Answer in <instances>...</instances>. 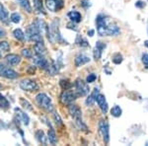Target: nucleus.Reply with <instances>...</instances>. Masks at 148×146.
I'll list each match as a JSON object with an SVG mask.
<instances>
[{"label":"nucleus","mask_w":148,"mask_h":146,"mask_svg":"<svg viewBox=\"0 0 148 146\" xmlns=\"http://www.w3.org/2000/svg\"><path fill=\"white\" fill-rule=\"evenodd\" d=\"M60 86L63 90H69L71 88V86H72V84H71L68 80H64V79H62V80H60Z\"/></svg>","instance_id":"nucleus-31"},{"label":"nucleus","mask_w":148,"mask_h":146,"mask_svg":"<svg viewBox=\"0 0 148 146\" xmlns=\"http://www.w3.org/2000/svg\"><path fill=\"white\" fill-rule=\"evenodd\" d=\"M34 24L38 27V29L40 30V34L42 35H47V33H49V26L47 25L46 22L42 20H40V19H38V20H36Z\"/></svg>","instance_id":"nucleus-15"},{"label":"nucleus","mask_w":148,"mask_h":146,"mask_svg":"<svg viewBox=\"0 0 148 146\" xmlns=\"http://www.w3.org/2000/svg\"><path fill=\"white\" fill-rule=\"evenodd\" d=\"M121 112H123V111H121L120 106H114V108H112V110H111V114L113 117H114V118H119V117H121Z\"/></svg>","instance_id":"nucleus-28"},{"label":"nucleus","mask_w":148,"mask_h":146,"mask_svg":"<svg viewBox=\"0 0 148 146\" xmlns=\"http://www.w3.org/2000/svg\"><path fill=\"white\" fill-rule=\"evenodd\" d=\"M34 49L36 54L38 56H44L46 53V47L44 45V42H38L34 45Z\"/></svg>","instance_id":"nucleus-18"},{"label":"nucleus","mask_w":148,"mask_h":146,"mask_svg":"<svg viewBox=\"0 0 148 146\" xmlns=\"http://www.w3.org/2000/svg\"><path fill=\"white\" fill-rule=\"evenodd\" d=\"M0 58H1V52H0Z\"/></svg>","instance_id":"nucleus-47"},{"label":"nucleus","mask_w":148,"mask_h":146,"mask_svg":"<svg viewBox=\"0 0 148 146\" xmlns=\"http://www.w3.org/2000/svg\"><path fill=\"white\" fill-rule=\"evenodd\" d=\"M113 61H114V63H116V64H120L121 63V61H123V56H121L120 53L114 54L113 57Z\"/></svg>","instance_id":"nucleus-36"},{"label":"nucleus","mask_w":148,"mask_h":146,"mask_svg":"<svg viewBox=\"0 0 148 146\" xmlns=\"http://www.w3.org/2000/svg\"><path fill=\"white\" fill-rule=\"evenodd\" d=\"M35 5H36V9L38 10L39 13H45L44 12V9H42V2L40 0H35Z\"/></svg>","instance_id":"nucleus-34"},{"label":"nucleus","mask_w":148,"mask_h":146,"mask_svg":"<svg viewBox=\"0 0 148 146\" xmlns=\"http://www.w3.org/2000/svg\"><path fill=\"white\" fill-rule=\"evenodd\" d=\"M11 21L13 23H15V24H18V23H20V21H21V16L19 15L18 13H13L11 15Z\"/></svg>","instance_id":"nucleus-33"},{"label":"nucleus","mask_w":148,"mask_h":146,"mask_svg":"<svg viewBox=\"0 0 148 146\" xmlns=\"http://www.w3.org/2000/svg\"><path fill=\"white\" fill-rule=\"evenodd\" d=\"M89 61H90V58L87 56H85V54H78L75 58V65L77 66V67H79V66H82V65H84V64L88 63Z\"/></svg>","instance_id":"nucleus-17"},{"label":"nucleus","mask_w":148,"mask_h":146,"mask_svg":"<svg viewBox=\"0 0 148 146\" xmlns=\"http://www.w3.org/2000/svg\"><path fill=\"white\" fill-rule=\"evenodd\" d=\"M13 35L18 40H25V34H24L23 31L21 30V29H16V30H14Z\"/></svg>","instance_id":"nucleus-27"},{"label":"nucleus","mask_w":148,"mask_h":146,"mask_svg":"<svg viewBox=\"0 0 148 146\" xmlns=\"http://www.w3.org/2000/svg\"><path fill=\"white\" fill-rule=\"evenodd\" d=\"M36 101H37L38 105L42 108L44 110H46L47 112H52L53 111V106H52V103L51 98L45 93H40L39 95H37L36 97Z\"/></svg>","instance_id":"nucleus-2"},{"label":"nucleus","mask_w":148,"mask_h":146,"mask_svg":"<svg viewBox=\"0 0 148 146\" xmlns=\"http://www.w3.org/2000/svg\"><path fill=\"white\" fill-rule=\"evenodd\" d=\"M47 37L49 40L52 42H56L61 40V36L59 33V28H58V24L56 21H54L53 23L51 25V27H49V33H47Z\"/></svg>","instance_id":"nucleus-5"},{"label":"nucleus","mask_w":148,"mask_h":146,"mask_svg":"<svg viewBox=\"0 0 148 146\" xmlns=\"http://www.w3.org/2000/svg\"><path fill=\"white\" fill-rule=\"evenodd\" d=\"M68 17H69V19H70L71 21H72V22H75V23L81 22V19H82V17H81V14L79 13V12H77V11L69 12Z\"/></svg>","instance_id":"nucleus-22"},{"label":"nucleus","mask_w":148,"mask_h":146,"mask_svg":"<svg viewBox=\"0 0 148 146\" xmlns=\"http://www.w3.org/2000/svg\"><path fill=\"white\" fill-rule=\"evenodd\" d=\"M19 5H20L24 10H26L28 13H32V6H31L29 0H17Z\"/></svg>","instance_id":"nucleus-24"},{"label":"nucleus","mask_w":148,"mask_h":146,"mask_svg":"<svg viewBox=\"0 0 148 146\" xmlns=\"http://www.w3.org/2000/svg\"><path fill=\"white\" fill-rule=\"evenodd\" d=\"M49 142L52 143V144H56L57 142V137H56V131L54 129L52 128V126L51 125V123H49Z\"/></svg>","instance_id":"nucleus-23"},{"label":"nucleus","mask_w":148,"mask_h":146,"mask_svg":"<svg viewBox=\"0 0 148 146\" xmlns=\"http://www.w3.org/2000/svg\"><path fill=\"white\" fill-rule=\"evenodd\" d=\"M76 44L78 45H80L81 47H89V42H87V40H85L84 38L78 36L77 39H76Z\"/></svg>","instance_id":"nucleus-29"},{"label":"nucleus","mask_w":148,"mask_h":146,"mask_svg":"<svg viewBox=\"0 0 148 146\" xmlns=\"http://www.w3.org/2000/svg\"><path fill=\"white\" fill-rule=\"evenodd\" d=\"M4 36H5V32H4V30H2V29L0 28V38L4 37Z\"/></svg>","instance_id":"nucleus-43"},{"label":"nucleus","mask_w":148,"mask_h":146,"mask_svg":"<svg viewBox=\"0 0 148 146\" xmlns=\"http://www.w3.org/2000/svg\"><path fill=\"white\" fill-rule=\"evenodd\" d=\"M144 2H142V1H138L136 2V4H135V6L138 7V8H142V7H144Z\"/></svg>","instance_id":"nucleus-42"},{"label":"nucleus","mask_w":148,"mask_h":146,"mask_svg":"<svg viewBox=\"0 0 148 146\" xmlns=\"http://www.w3.org/2000/svg\"><path fill=\"white\" fill-rule=\"evenodd\" d=\"M0 21L4 23H7L8 21V12L1 3H0Z\"/></svg>","instance_id":"nucleus-25"},{"label":"nucleus","mask_w":148,"mask_h":146,"mask_svg":"<svg viewBox=\"0 0 148 146\" xmlns=\"http://www.w3.org/2000/svg\"><path fill=\"white\" fill-rule=\"evenodd\" d=\"M81 5L83 7H85V8H87V7L90 6V1L89 0H82V1H81Z\"/></svg>","instance_id":"nucleus-41"},{"label":"nucleus","mask_w":148,"mask_h":146,"mask_svg":"<svg viewBox=\"0 0 148 146\" xmlns=\"http://www.w3.org/2000/svg\"><path fill=\"white\" fill-rule=\"evenodd\" d=\"M9 49H10V45L5 40H2V42H0V51H8Z\"/></svg>","instance_id":"nucleus-32"},{"label":"nucleus","mask_w":148,"mask_h":146,"mask_svg":"<svg viewBox=\"0 0 148 146\" xmlns=\"http://www.w3.org/2000/svg\"><path fill=\"white\" fill-rule=\"evenodd\" d=\"M99 93H100L99 92V89L95 88L92 94L87 98V100H86V102H85L86 105H87V106H92V105L94 104L95 102H96V97H97V95L99 94Z\"/></svg>","instance_id":"nucleus-20"},{"label":"nucleus","mask_w":148,"mask_h":146,"mask_svg":"<svg viewBox=\"0 0 148 146\" xmlns=\"http://www.w3.org/2000/svg\"><path fill=\"white\" fill-rule=\"evenodd\" d=\"M94 30H90L89 32H88V36H90V37H93L94 36Z\"/></svg>","instance_id":"nucleus-44"},{"label":"nucleus","mask_w":148,"mask_h":146,"mask_svg":"<svg viewBox=\"0 0 148 146\" xmlns=\"http://www.w3.org/2000/svg\"><path fill=\"white\" fill-rule=\"evenodd\" d=\"M36 137H37L38 141H39L40 143H42V144L46 145L47 143V137H46V135H45V133L42 130H38L37 132H36Z\"/></svg>","instance_id":"nucleus-26"},{"label":"nucleus","mask_w":148,"mask_h":146,"mask_svg":"<svg viewBox=\"0 0 148 146\" xmlns=\"http://www.w3.org/2000/svg\"><path fill=\"white\" fill-rule=\"evenodd\" d=\"M26 36H27L28 40H32V42H42V35L40 34V30L38 29V27L34 23L28 27L27 32H26Z\"/></svg>","instance_id":"nucleus-3"},{"label":"nucleus","mask_w":148,"mask_h":146,"mask_svg":"<svg viewBox=\"0 0 148 146\" xmlns=\"http://www.w3.org/2000/svg\"><path fill=\"white\" fill-rule=\"evenodd\" d=\"M1 88H2V85H1V84H0V89H1Z\"/></svg>","instance_id":"nucleus-46"},{"label":"nucleus","mask_w":148,"mask_h":146,"mask_svg":"<svg viewBox=\"0 0 148 146\" xmlns=\"http://www.w3.org/2000/svg\"><path fill=\"white\" fill-rule=\"evenodd\" d=\"M97 32L100 36H107V29H108V19L105 15L100 14L96 18Z\"/></svg>","instance_id":"nucleus-4"},{"label":"nucleus","mask_w":148,"mask_h":146,"mask_svg":"<svg viewBox=\"0 0 148 146\" xmlns=\"http://www.w3.org/2000/svg\"><path fill=\"white\" fill-rule=\"evenodd\" d=\"M121 33V30L116 25H109L107 29V36H116Z\"/></svg>","instance_id":"nucleus-21"},{"label":"nucleus","mask_w":148,"mask_h":146,"mask_svg":"<svg viewBox=\"0 0 148 146\" xmlns=\"http://www.w3.org/2000/svg\"><path fill=\"white\" fill-rule=\"evenodd\" d=\"M96 102H97V104L99 105V107H100V109L102 110V112H104V114H106V112H108V103L106 101L105 96L99 93L96 97Z\"/></svg>","instance_id":"nucleus-12"},{"label":"nucleus","mask_w":148,"mask_h":146,"mask_svg":"<svg viewBox=\"0 0 148 146\" xmlns=\"http://www.w3.org/2000/svg\"><path fill=\"white\" fill-rule=\"evenodd\" d=\"M34 62L35 64L37 66H39L40 68H42V69H46L47 68V66H49V61L47 60L45 57H42V56H38L34 58Z\"/></svg>","instance_id":"nucleus-13"},{"label":"nucleus","mask_w":148,"mask_h":146,"mask_svg":"<svg viewBox=\"0 0 148 146\" xmlns=\"http://www.w3.org/2000/svg\"><path fill=\"white\" fill-rule=\"evenodd\" d=\"M54 119H56V123L57 125H62V121H61L60 117L57 112H54Z\"/></svg>","instance_id":"nucleus-38"},{"label":"nucleus","mask_w":148,"mask_h":146,"mask_svg":"<svg viewBox=\"0 0 148 146\" xmlns=\"http://www.w3.org/2000/svg\"><path fill=\"white\" fill-rule=\"evenodd\" d=\"M105 47H106V44H104V42H97L96 47H95V49H94V58H95V60H99V59L101 58L102 51H103V49H104Z\"/></svg>","instance_id":"nucleus-14"},{"label":"nucleus","mask_w":148,"mask_h":146,"mask_svg":"<svg viewBox=\"0 0 148 146\" xmlns=\"http://www.w3.org/2000/svg\"><path fill=\"white\" fill-rule=\"evenodd\" d=\"M22 56H25V57H27V58H31V57L33 56V53H32V51H31L30 49H24L23 51H22Z\"/></svg>","instance_id":"nucleus-37"},{"label":"nucleus","mask_w":148,"mask_h":146,"mask_svg":"<svg viewBox=\"0 0 148 146\" xmlns=\"http://www.w3.org/2000/svg\"><path fill=\"white\" fill-rule=\"evenodd\" d=\"M68 111L69 114H71V117L74 119L75 121V123L77 125V127L80 129V130H86L87 129V126L85 125V123H83L82 121V112H81L80 108L77 106V105L74 104H69L68 105Z\"/></svg>","instance_id":"nucleus-1"},{"label":"nucleus","mask_w":148,"mask_h":146,"mask_svg":"<svg viewBox=\"0 0 148 146\" xmlns=\"http://www.w3.org/2000/svg\"><path fill=\"white\" fill-rule=\"evenodd\" d=\"M0 108L1 109H8L9 108V102L1 94H0Z\"/></svg>","instance_id":"nucleus-30"},{"label":"nucleus","mask_w":148,"mask_h":146,"mask_svg":"<svg viewBox=\"0 0 148 146\" xmlns=\"http://www.w3.org/2000/svg\"><path fill=\"white\" fill-rule=\"evenodd\" d=\"M142 62L145 67L148 68V53H144L142 56Z\"/></svg>","instance_id":"nucleus-40"},{"label":"nucleus","mask_w":148,"mask_h":146,"mask_svg":"<svg viewBox=\"0 0 148 146\" xmlns=\"http://www.w3.org/2000/svg\"><path fill=\"white\" fill-rule=\"evenodd\" d=\"M75 87H76V94L78 96H86L89 93V86L82 79H77L75 81Z\"/></svg>","instance_id":"nucleus-6"},{"label":"nucleus","mask_w":148,"mask_h":146,"mask_svg":"<svg viewBox=\"0 0 148 146\" xmlns=\"http://www.w3.org/2000/svg\"><path fill=\"white\" fill-rule=\"evenodd\" d=\"M6 61L12 66L17 65L18 63H20L21 57L17 56V54H8V56H6Z\"/></svg>","instance_id":"nucleus-19"},{"label":"nucleus","mask_w":148,"mask_h":146,"mask_svg":"<svg viewBox=\"0 0 148 146\" xmlns=\"http://www.w3.org/2000/svg\"><path fill=\"white\" fill-rule=\"evenodd\" d=\"M99 130L100 133L103 136L105 143L108 144L110 141V130H109V123H107V121H101L99 123Z\"/></svg>","instance_id":"nucleus-10"},{"label":"nucleus","mask_w":148,"mask_h":146,"mask_svg":"<svg viewBox=\"0 0 148 146\" xmlns=\"http://www.w3.org/2000/svg\"><path fill=\"white\" fill-rule=\"evenodd\" d=\"M77 97H78V95L76 94V93L72 92V91L65 90V91H63L62 94L60 95V102L62 103L63 105H69Z\"/></svg>","instance_id":"nucleus-8"},{"label":"nucleus","mask_w":148,"mask_h":146,"mask_svg":"<svg viewBox=\"0 0 148 146\" xmlns=\"http://www.w3.org/2000/svg\"><path fill=\"white\" fill-rule=\"evenodd\" d=\"M20 102H21L22 106H23L24 108H25V109L29 110V111H32V110H33L32 106H31V104H30V103H29L28 101H26V100H24V99H20Z\"/></svg>","instance_id":"nucleus-35"},{"label":"nucleus","mask_w":148,"mask_h":146,"mask_svg":"<svg viewBox=\"0 0 148 146\" xmlns=\"http://www.w3.org/2000/svg\"><path fill=\"white\" fill-rule=\"evenodd\" d=\"M0 76L8 79H15L18 77V74L13 69L7 67V66H5L4 64H2L0 62Z\"/></svg>","instance_id":"nucleus-9"},{"label":"nucleus","mask_w":148,"mask_h":146,"mask_svg":"<svg viewBox=\"0 0 148 146\" xmlns=\"http://www.w3.org/2000/svg\"><path fill=\"white\" fill-rule=\"evenodd\" d=\"M15 112L18 116V119H20L21 121H23V123L25 124V125H28L29 121H30V119H29L28 114H25V112H24L21 109H19V108H15Z\"/></svg>","instance_id":"nucleus-16"},{"label":"nucleus","mask_w":148,"mask_h":146,"mask_svg":"<svg viewBox=\"0 0 148 146\" xmlns=\"http://www.w3.org/2000/svg\"><path fill=\"white\" fill-rule=\"evenodd\" d=\"M96 78H97V76L95 75L94 73L89 74V76L87 77V83H92V82H94V81L96 80Z\"/></svg>","instance_id":"nucleus-39"},{"label":"nucleus","mask_w":148,"mask_h":146,"mask_svg":"<svg viewBox=\"0 0 148 146\" xmlns=\"http://www.w3.org/2000/svg\"><path fill=\"white\" fill-rule=\"evenodd\" d=\"M47 8L51 12L59 11L64 5L63 0H46Z\"/></svg>","instance_id":"nucleus-11"},{"label":"nucleus","mask_w":148,"mask_h":146,"mask_svg":"<svg viewBox=\"0 0 148 146\" xmlns=\"http://www.w3.org/2000/svg\"><path fill=\"white\" fill-rule=\"evenodd\" d=\"M144 45H145V47H148V40H146V42H144Z\"/></svg>","instance_id":"nucleus-45"},{"label":"nucleus","mask_w":148,"mask_h":146,"mask_svg":"<svg viewBox=\"0 0 148 146\" xmlns=\"http://www.w3.org/2000/svg\"><path fill=\"white\" fill-rule=\"evenodd\" d=\"M20 88L24 91H28V92H32V91H37L39 89V86L34 80L31 79H24L20 82Z\"/></svg>","instance_id":"nucleus-7"}]
</instances>
